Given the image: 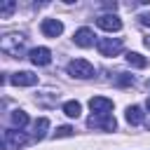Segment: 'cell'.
I'll return each instance as SVG.
<instances>
[{
    "label": "cell",
    "mask_w": 150,
    "mask_h": 150,
    "mask_svg": "<svg viewBox=\"0 0 150 150\" xmlns=\"http://www.w3.org/2000/svg\"><path fill=\"white\" fill-rule=\"evenodd\" d=\"M47 129H49V120H47V117H40V120L35 122V134H33V138H35V141H42L45 134H47Z\"/></svg>",
    "instance_id": "obj_15"
},
{
    "label": "cell",
    "mask_w": 150,
    "mask_h": 150,
    "mask_svg": "<svg viewBox=\"0 0 150 150\" xmlns=\"http://www.w3.org/2000/svg\"><path fill=\"white\" fill-rule=\"evenodd\" d=\"M87 124H89V127L105 129V131H115V127H117V122H115L112 115H91V117L87 120Z\"/></svg>",
    "instance_id": "obj_7"
},
{
    "label": "cell",
    "mask_w": 150,
    "mask_h": 150,
    "mask_svg": "<svg viewBox=\"0 0 150 150\" xmlns=\"http://www.w3.org/2000/svg\"><path fill=\"white\" fill-rule=\"evenodd\" d=\"M68 75L80 77V80H89V77H94V66L87 59H73L68 63Z\"/></svg>",
    "instance_id": "obj_2"
},
{
    "label": "cell",
    "mask_w": 150,
    "mask_h": 150,
    "mask_svg": "<svg viewBox=\"0 0 150 150\" xmlns=\"http://www.w3.org/2000/svg\"><path fill=\"white\" fill-rule=\"evenodd\" d=\"M127 63L134 66V68H145V66H148V59L141 56L138 52H129V54H127Z\"/></svg>",
    "instance_id": "obj_13"
},
{
    "label": "cell",
    "mask_w": 150,
    "mask_h": 150,
    "mask_svg": "<svg viewBox=\"0 0 150 150\" xmlns=\"http://www.w3.org/2000/svg\"><path fill=\"white\" fill-rule=\"evenodd\" d=\"M145 47H150V38H145Z\"/></svg>",
    "instance_id": "obj_21"
},
{
    "label": "cell",
    "mask_w": 150,
    "mask_h": 150,
    "mask_svg": "<svg viewBox=\"0 0 150 150\" xmlns=\"http://www.w3.org/2000/svg\"><path fill=\"white\" fill-rule=\"evenodd\" d=\"M2 141H5V150H14V148L28 143V138H26L23 134H16V131H12V129H7V131L2 134Z\"/></svg>",
    "instance_id": "obj_10"
},
{
    "label": "cell",
    "mask_w": 150,
    "mask_h": 150,
    "mask_svg": "<svg viewBox=\"0 0 150 150\" xmlns=\"http://www.w3.org/2000/svg\"><path fill=\"white\" fill-rule=\"evenodd\" d=\"M63 112L68 115V117H80V112H82V105H80V101H66L63 103Z\"/></svg>",
    "instance_id": "obj_14"
},
{
    "label": "cell",
    "mask_w": 150,
    "mask_h": 150,
    "mask_svg": "<svg viewBox=\"0 0 150 150\" xmlns=\"http://www.w3.org/2000/svg\"><path fill=\"white\" fill-rule=\"evenodd\" d=\"M148 87H150V80H148Z\"/></svg>",
    "instance_id": "obj_23"
},
{
    "label": "cell",
    "mask_w": 150,
    "mask_h": 150,
    "mask_svg": "<svg viewBox=\"0 0 150 150\" xmlns=\"http://www.w3.org/2000/svg\"><path fill=\"white\" fill-rule=\"evenodd\" d=\"M40 30H42L45 38H59V35L63 33V23H61L59 19H42Z\"/></svg>",
    "instance_id": "obj_5"
},
{
    "label": "cell",
    "mask_w": 150,
    "mask_h": 150,
    "mask_svg": "<svg viewBox=\"0 0 150 150\" xmlns=\"http://www.w3.org/2000/svg\"><path fill=\"white\" fill-rule=\"evenodd\" d=\"M141 21H143L145 26H150V14H143V16H141Z\"/></svg>",
    "instance_id": "obj_20"
},
{
    "label": "cell",
    "mask_w": 150,
    "mask_h": 150,
    "mask_svg": "<svg viewBox=\"0 0 150 150\" xmlns=\"http://www.w3.org/2000/svg\"><path fill=\"white\" fill-rule=\"evenodd\" d=\"M12 124L19 127V129H23V127L28 124V115H26L23 110H14V112H12Z\"/></svg>",
    "instance_id": "obj_16"
},
{
    "label": "cell",
    "mask_w": 150,
    "mask_h": 150,
    "mask_svg": "<svg viewBox=\"0 0 150 150\" xmlns=\"http://www.w3.org/2000/svg\"><path fill=\"white\" fill-rule=\"evenodd\" d=\"M127 122L134 124V127L141 124V122H143V110H141L138 105H129V108H127Z\"/></svg>",
    "instance_id": "obj_12"
},
{
    "label": "cell",
    "mask_w": 150,
    "mask_h": 150,
    "mask_svg": "<svg viewBox=\"0 0 150 150\" xmlns=\"http://www.w3.org/2000/svg\"><path fill=\"white\" fill-rule=\"evenodd\" d=\"M96 47H98L101 56H117L122 52V40L120 38H98Z\"/></svg>",
    "instance_id": "obj_3"
},
{
    "label": "cell",
    "mask_w": 150,
    "mask_h": 150,
    "mask_svg": "<svg viewBox=\"0 0 150 150\" xmlns=\"http://www.w3.org/2000/svg\"><path fill=\"white\" fill-rule=\"evenodd\" d=\"M28 59H30L33 66H47V63L52 61V52H49L47 47H35V49H30Z\"/></svg>",
    "instance_id": "obj_11"
},
{
    "label": "cell",
    "mask_w": 150,
    "mask_h": 150,
    "mask_svg": "<svg viewBox=\"0 0 150 150\" xmlns=\"http://www.w3.org/2000/svg\"><path fill=\"white\" fill-rule=\"evenodd\" d=\"M148 110H150V98H148Z\"/></svg>",
    "instance_id": "obj_22"
},
{
    "label": "cell",
    "mask_w": 150,
    "mask_h": 150,
    "mask_svg": "<svg viewBox=\"0 0 150 150\" xmlns=\"http://www.w3.org/2000/svg\"><path fill=\"white\" fill-rule=\"evenodd\" d=\"M131 82H134V77H131V75H127V73H120V77H117V84H122V87H124V84H131Z\"/></svg>",
    "instance_id": "obj_19"
},
{
    "label": "cell",
    "mask_w": 150,
    "mask_h": 150,
    "mask_svg": "<svg viewBox=\"0 0 150 150\" xmlns=\"http://www.w3.org/2000/svg\"><path fill=\"white\" fill-rule=\"evenodd\" d=\"M89 108H91L94 115H110L112 101L105 98V96H94V98H89Z\"/></svg>",
    "instance_id": "obj_6"
},
{
    "label": "cell",
    "mask_w": 150,
    "mask_h": 150,
    "mask_svg": "<svg viewBox=\"0 0 150 150\" xmlns=\"http://www.w3.org/2000/svg\"><path fill=\"white\" fill-rule=\"evenodd\" d=\"M14 7H16V2H14V0H5V2L0 5V19H7V16L14 12Z\"/></svg>",
    "instance_id": "obj_17"
},
{
    "label": "cell",
    "mask_w": 150,
    "mask_h": 150,
    "mask_svg": "<svg viewBox=\"0 0 150 150\" xmlns=\"http://www.w3.org/2000/svg\"><path fill=\"white\" fill-rule=\"evenodd\" d=\"M66 136H73V127H59L56 129V138H66Z\"/></svg>",
    "instance_id": "obj_18"
},
{
    "label": "cell",
    "mask_w": 150,
    "mask_h": 150,
    "mask_svg": "<svg viewBox=\"0 0 150 150\" xmlns=\"http://www.w3.org/2000/svg\"><path fill=\"white\" fill-rule=\"evenodd\" d=\"M96 35H94V30L91 28H87V26H82V28H77L75 30V35H73V40H75V45L77 47H91L96 40H94Z\"/></svg>",
    "instance_id": "obj_8"
},
{
    "label": "cell",
    "mask_w": 150,
    "mask_h": 150,
    "mask_svg": "<svg viewBox=\"0 0 150 150\" xmlns=\"http://www.w3.org/2000/svg\"><path fill=\"white\" fill-rule=\"evenodd\" d=\"M23 42H26L23 35H19V33H9V35H5V38L0 40V49H2L5 54L21 56V52H23Z\"/></svg>",
    "instance_id": "obj_1"
},
{
    "label": "cell",
    "mask_w": 150,
    "mask_h": 150,
    "mask_svg": "<svg viewBox=\"0 0 150 150\" xmlns=\"http://www.w3.org/2000/svg\"><path fill=\"white\" fill-rule=\"evenodd\" d=\"M9 82L16 87H33V84H38V75H33L30 70H19L9 77Z\"/></svg>",
    "instance_id": "obj_9"
},
{
    "label": "cell",
    "mask_w": 150,
    "mask_h": 150,
    "mask_svg": "<svg viewBox=\"0 0 150 150\" xmlns=\"http://www.w3.org/2000/svg\"><path fill=\"white\" fill-rule=\"evenodd\" d=\"M96 26L105 33H117V30H122V19L117 14H101L96 19Z\"/></svg>",
    "instance_id": "obj_4"
}]
</instances>
